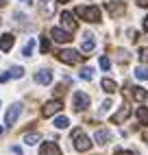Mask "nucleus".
Here are the masks:
<instances>
[{
	"instance_id": "1",
	"label": "nucleus",
	"mask_w": 148,
	"mask_h": 155,
	"mask_svg": "<svg viewBox=\"0 0 148 155\" xmlns=\"http://www.w3.org/2000/svg\"><path fill=\"white\" fill-rule=\"evenodd\" d=\"M85 57H87V55H81V53H76V50H70V48L59 50V53H57V59L63 61V64H68V66H76V64H81Z\"/></svg>"
},
{
	"instance_id": "2",
	"label": "nucleus",
	"mask_w": 148,
	"mask_h": 155,
	"mask_svg": "<svg viewBox=\"0 0 148 155\" xmlns=\"http://www.w3.org/2000/svg\"><path fill=\"white\" fill-rule=\"evenodd\" d=\"M72 138H74V149H76L79 153H85V151L92 149V140H89L81 129H74V131H72Z\"/></svg>"
},
{
	"instance_id": "3",
	"label": "nucleus",
	"mask_w": 148,
	"mask_h": 155,
	"mask_svg": "<svg viewBox=\"0 0 148 155\" xmlns=\"http://www.w3.org/2000/svg\"><path fill=\"white\" fill-rule=\"evenodd\" d=\"M76 15H81L87 22H100V9L98 7H76Z\"/></svg>"
},
{
	"instance_id": "4",
	"label": "nucleus",
	"mask_w": 148,
	"mask_h": 155,
	"mask_svg": "<svg viewBox=\"0 0 148 155\" xmlns=\"http://www.w3.org/2000/svg\"><path fill=\"white\" fill-rule=\"evenodd\" d=\"M63 109V103L61 101H48L44 107H41V116L44 118H50V116H55V114H59Z\"/></svg>"
},
{
	"instance_id": "5",
	"label": "nucleus",
	"mask_w": 148,
	"mask_h": 155,
	"mask_svg": "<svg viewBox=\"0 0 148 155\" xmlns=\"http://www.w3.org/2000/svg\"><path fill=\"white\" fill-rule=\"evenodd\" d=\"M72 105L76 111H83L89 107V96L85 94V92H74V98H72Z\"/></svg>"
},
{
	"instance_id": "6",
	"label": "nucleus",
	"mask_w": 148,
	"mask_h": 155,
	"mask_svg": "<svg viewBox=\"0 0 148 155\" xmlns=\"http://www.w3.org/2000/svg\"><path fill=\"white\" fill-rule=\"evenodd\" d=\"M61 26H63V31H68V33H74L79 24H76V20H74V15L70 11H63L61 13Z\"/></svg>"
},
{
	"instance_id": "7",
	"label": "nucleus",
	"mask_w": 148,
	"mask_h": 155,
	"mask_svg": "<svg viewBox=\"0 0 148 155\" xmlns=\"http://www.w3.org/2000/svg\"><path fill=\"white\" fill-rule=\"evenodd\" d=\"M105 7H107V11H109L113 18H120V15H124V11H126L124 2H120V0H111V2H107Z\"/></svg>"
},
{
	"instance_id": "8",
	"label": "nucleus",
	"mask_w": 148,
	"mask_h": 155,
	"mask_svg": "<svg viewBox=\"0 0 148 155\" xmlns=\"http://www.w3.org/2000/svg\"><path fill=\"white\" fill-rule=\"evenodd\" d=\"M50 37L59 44H68L72 39V33H68V31H63V28H50Z\"/></svg>"
},
{
	"instance_id": "9",
	"label": "nucleus",
	"mask_w": 148,
	"mask_h": 155,
	"mask_svg": "<svg viewBox=\"0 0 148 155\" xmlns=\"http://www.w3.org/2000/svg\"><path fill=\"white\" fill-rule=\"evenodd\" d=\"M20 111H22V109H20V105H11V107H9L7 114H5V125H9V127L15 125V120L20 118Z\"/></svg>"
},
{
	"instance_id": "10",
	"label": "nucleus",
	"mask_w": 148,
	"mask_h": 155,
	"mask_svg": "<svg viewBox=\"0 0 148 155\" xmlns=\"http://www.w3.org/2000/svg\"><path fill=\"white\" fill-rule=\"evenodd\" d=\"M55 0H41L39 2V11H41V15L44 18H52L55 15Z\"/></svg>"
},
{
	"instance_id": "11",
	"label": "nucleus",
	"mask_w": 148,
	"mask_h": 155,
	"mask_svg": "<svg viewBox=\"0 0 148 155\" xmlns=\"http://www.w3.org/2000/svg\"><path fill=\"white\" fill-rule=\"evenodd\" d=\"M129 116H131V107L124 103V105L120 107V111L115 114V116H111V122H113V125H120V122H124V120L129 118Z\"/></svg>"
},
{
	"instance_id": "12",
	"label": "nucleus",
	"mask_w": 148,
	"mask_h": 155,
	"mask_svg": "<svg viewBox=\"0 0 148 155\" xmlns=\"http://www.w3.org/2000/svg\"><path fill=\"white\" fill-rule=\"evenodd\" d=\"M13 42H15V37H13L11 33L0 35V50H2V53H9V50L13 48Z\"/></svg>"
},
{
	"instance_id": "13",
	"label": "nucleus",
	"mask_w": 148,
	"mask_h": 155,
	"mask_svg": "<svg viewBox=\"0 0 148 155\" xmlns=\"http://www.w3.org/2000/svg\"><path fill=\"white\" fill-rule=\"evenodd\" d=\"M39 155H61V149L55 142H44L41 149H39Z\"/></svg>"
},
{
	"instance_id": "14",
	"label": "nucleus",
	"mask_w": 148,
	"mask_h": 155,
	"mask_svg": "<svg viewBox=\"0 0 148 155\" xmlns=\"http://www.w3.org/2000/svg\"><path fill=\"white\" fill-rule=\"evenodd\" d=\"M94 140H96V144H100V147H105V144L111 142V133L107 129H98L96 136H94Z\"/></svg>"
},
{
	"instance_id": "15",
	"label": "nucleus",
	"mask_w": 148,
	"mask_h": 155,
	"mask_svg": "<svg viewBox=\"0 0 148 155\" xmlns=\"http://www.w3.org/2000/svg\"><path fill=\"white\" fill-rule=\"evenodd\" d=\"M50 81H52V72L50 70H39L35 74V83H39V85H48Z\"/></svg>"
},
{
	"instance_id": "16",
	"label": "nucleus",
	"mask_w": 148,
	"mask_h": 155,
	"mask_svg": "<svg viewBox=\"0 0 148 155\" xmlns=\"http://www.w3.org/2000/svg\"><path fill=\"white\" fill-rule=\"evenodd\" d=\"M94 46H96V42H94V35H85V39H83V46H81V50L83 53H92L94 50Z\"/></svg>"
},
{
	"instance_id": "17",
	"label": "nucleus",
	"mask_w": 148,
	"mask_h": 155,
	"mask_svg": "<svg viewBox=\"0 0 148 155\" xmlns=\"http://www.w3.org/2000/svg\"><path fill=\"white\" fill-rule=\"evenodd\" d=\"M102 90L107 92V94H113V92L118 90V85H115V81H111V79H102Z\"/></svg>"
},
{
	"instance_id": "18",
	"label": "nucleus",
	"mask_w": 148,
	"mask_h": 155,
	"mask_svg": "<svg viewBox=\"0 0 148 155\" xmlns=\"http://www.w3.org/2000/svg\"><path fill=\"white\" fill-rule=\"evenodd\" d=\"M135 77L140 79V81H148V68H146V66L135 68Z\"/></svg>"
},
{
	"instance_id": "19",
	"label": "nucleus",
	"mask_w": 148,
	"mask_h": 155,
	"mask_svg": "<svg viewBox=\"0 0 148 155\" xmlns=\"http://www.w3.org/2000/svg\"><path fill=\"white\" fill-rule=\"evenodd\" d=\"M22 77H24V68L13 66L11 70H9V79H22Z\"/></svg>"
},
{
	"instance_id": "20",
	"label": "nucleus",
	"mask_w": 148,
	"mask_h": 155,
	"mask_svg": "<svg viewBox=\"0 0 148 155\" xmlns=\"http://www.w3.org/2000/svg\"><path fill=\"white\" fill-rule=\"evenodd\" d=\"M146 96H148V94H146L144 87H133V98H135V101H146Z\"/></svg>"
},
{
	"instance_id": "21",
	"label": "nucleus",
	"mask_w": 148,
	"mask_h": 155,
	"mask_svg": "<svg viewBox=\"0 0 148 155\" xmlns=\"http://www.w3.org/2000/svg\"><path fill=\"white\" fill-rule=\"evenodd\" d=\"M68 125H70V120H68L66 116H59V118H55V127H57V129H66Z\"/></svg>"
},
{
	"instance_id": "22",
	"label": "nucleus",
	"mask_w": 148,
	"mask_h": 155,
	"mask_svg": "<svg viewBox=\"0 0 148 155\" xmlns=\"http://www.w3.org/2000/svg\"><path fill=\"white\" fill-rule=\"evenodd\" d=\"M137 118H140V122L148 125V109L146 107H140V109H137Z\"/></svg>"
},
{
	"instance_id": "23",
	"label": "nucleus",
	"mask_w": 148,
	"mask_h": 155,
	"mask_svg": "<svg viewBox=\"0 0 148 155\" xmlns=\"http://www.w3.org/2000/svg\"><path fill=\"white\" fill-rule=\"evenodd\" d=\"M81 79H83V81H92V79H94V70H92V68H83V70H81Z\"/></svg>"
},
{
	"instance_id": "24",
	"label": "nucleus",
	"mask_w": 148,
	"mask_h": 155,
	"mask_svg": "<svg viewBox=\"0 0 148 155\" xmlns=\"http://www.w3.org/2000/svg\"><path fill=\"white\" fill-rule=\"evenodd\" d=\"M39 50H41V55H46L48 50H50V42H48V37H41V44H39Z\"/></svg>"
},
{
	"instance_id": "25",
	"label": "nucleus",
	"mask_w": 148,
	"mask_h": 155,
	"mask_svg": "<svg viewBox=\"0 0 148 155\" xmlns=\"http://www.w3.org/2000/svg\"><path fill=\"white\" fill-rule=\"evenodd\" d=\"M33 46H35V39H31V42L24 46V50H22V55L24 57H31V55H33Z\"/></svg>"
},
{
	"instance_id": "26",
	"label": "nucleus",
	"mask_w": 148,
	"mask_h": 155,
	"mask_svg": "<svg viewBox=\"0 0 148 155\" xmlns=\"http://www.w3.org/2000/svg\"><path fill=\"white\" fill-rule=\"evenodd\" d=\"M24 142L26 144H37L39 142V136H37V133H28V136H24Z\"/></svg>"
},
{
	"instance_id": "27",
	"label": "nucleus",
	"mask_w": 148,
	"mask_h": 155,
	"mask_svg": "<svg viewBox=\"0 0 148 155\" xmlns=\"http://www.w3.org/2000/svg\"><path fill=\"white\" fill-rule=\"evenodd\" d=\"M100 68H102V70H109V68H111L109 57H100Z\"/></svg>"
},
{
	"instance_id": "28",
	"label": "nucleus",
	"mask_w": 148,
	"mask_h": 155,
	"mask_svg": "<svg viewBox=\"0 0 148 155\" xmlns=\"http://www.w3.org/2000/svg\"><path fill=\"white\" fill-rule=\"evenodd\" d=\"M140 61H142V64H148V48L140 50Z\"/></svg>"
},
{
	"instance_id": "29",
	"label": "nucleus",
	"mask_w": 148,
	"mask_h": 155,
	"mask_svg": "<svg viewBox=\"0 0 148 155\" xmlns=\"http://www.w3.org/2000/svg\"><path fill=\"white\" fill-rule=\"evenodd\" d=\"M109 107H111V101H105V103H102V111H107Z\"/></svg>"
},
{
	"instance_id": "30",
	"label": "nucleus",
	"mask_w": 148,
	"mask_h": 155,
	"mask_svg": "<svg viewBox=\"0 0 148 155\" xmlns=\"http://www.w3.org/2000/svg\"><path fill=\"white\" fill-rule=\"evenodd\" d=\"M11 151H13L15 155H22V149H20V147H11Z\"/></svg>"
},
{
	"instance_id": "31",
	"label": "nucleus",
	"mask_w": 148,
	"mask_h": 155,
	"mask_svg": "<svg viewBox=\"0 0 148 155\" xmlns=\"http://www.w3.org/2000/svg\"><path fill=\"white\" fill-rule=\"evenodd\" d=\"M142 140H144V142H148V129H144V131H142Z\"/></svg>"
},
{
	"instance_id": "32",
	"label": "nucleus",
	"mask_w": 148,
	"mask_h": 155,
	"mask_svg": "<svg viewBox=\"0 0 148 155\" xmlns=\"http://www.w3.org/2000/svg\"><path fill=\"white\" fill-rule=\"evenodd\" d=\"M5 81H9V74H2V72H0V83H5Z\"/></svg>"
},
{
	"instance_id": "33",
	"label": "nucleus",
	"mask_w": 148,
	"mask_h": 155,
	"mask_svg": "<svg viewBox=\"0 0 148 155\" xmlns=\"http://www.w3.org/2000/svg\"><path fill=\"white\" fill-rule=\"evenodd\" d=\"M137 5H140V7H148V0H137Z\"/></svg>"
},
{
	"instance_id": "34",
	"label": "nucleus",
	"mask_w": 148,
	"mask_h": 155,
	"mask_svg": "<svg viewBox=\"0 0 148 155\" xmlns=\"http://www.w3.org/2000/svg\"><path fill=\"white\" fill-rule=\"evenodd\" d=\"M115 155H133V153H131V151H118Z\"/></svg>"
},
{
	"instance_id": "35",
	"label": "nucleus",
	"mask_w": 148,
	"mask_h": 155,
	"mask_svg": "<svg viewBox=\"0 0 148 155\" xmlns=\"http://www.w3.org/2000/svg\"><path fill=\"white\" fill-rule=\"evenodd\" d=\"M144 31H148V15L144 18Z\"/></svg>"
},
{
	"instance_id": "36",
	"label": "nucleus",
	"mask_w": 148,
	"mask_h": 155,
	"mask_svg": "<svg viewBox=\"0 0 148 155\" xmlns=\"http://www.w3.org/2000/svg\"><path fill=\"white\" fill-rule=\"evenodd\" d=\"M0 7H5V0H0Z\"/></svg>"
},
{
	"instance_id": "37",
	"label": "nucleus",
	"mask_w": 148,
	"mask_h": 155,
	"mask_svg": "<svg viewBox=\"0 0 148 155\" xmlns=\"http://www.w3.org/2000/svg\"><path fill=\"white\" fill-rule=\"evenodd\" d=\"M57 2H68V0H57Z\"/></svg>"
},
{
	"instance_id": "38",
	"label": "nucleus",
	"mask_w": 148,
	"mask_h": 155,
	"mask_svg": "<svg viewBox=\"0 0 148 155\" xmlns=\"http://www.w3.org/2000/svg\"><path fill=\"white\" fill-rule=\"evenodd\" d=\"M0 136H2V127H0Z\"/></svg>"
},
{
	"instance_id": "39",
	"label": "nucleus",
	"mask_w": 148,
	"mask_h": 155,
	"mask_svg": "<svg viewBox=\"0 0 148 155\" xmlns=\"http://www.w3.org/2000/svg\"><path fill=\"white\" fill-rule=\"evenodd\" d=\"M26 2H28V0H26Z\"/></svg>"
},
{
	"instance_id": "40",
	"label": "nucleus",
	"mask_w": 148,
	"mask_h": 155,
	"mask_svg": "<svg viewBox=\"0 0 148 155\" xmlns=\"http://www.w3.org/2000/svg\"><path fill=\"white\" fill-rule=\"evenodd\" d=\"M146 98H148V96H146Z\"/></svg>"
}]
</instances>
